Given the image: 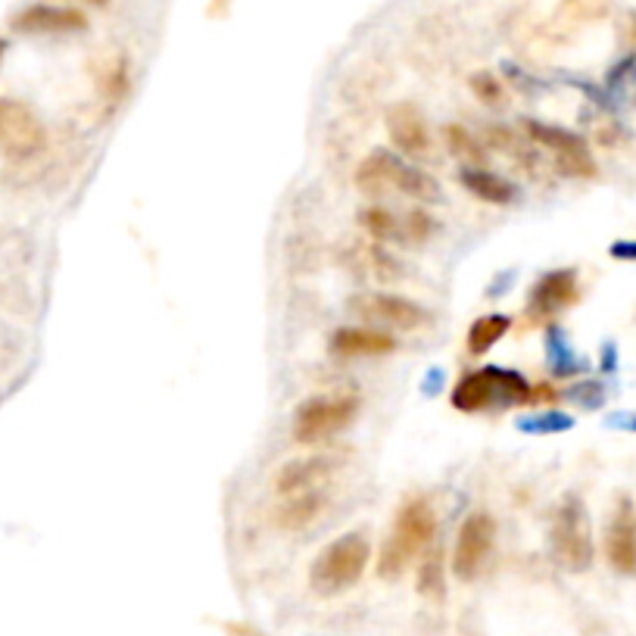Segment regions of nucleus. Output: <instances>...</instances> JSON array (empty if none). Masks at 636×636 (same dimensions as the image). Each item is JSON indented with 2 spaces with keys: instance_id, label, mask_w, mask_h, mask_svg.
I'll return each mask as SVG.
<instances>
[{
  "instance_id": "412c9836",
  "label": "nucleus",
  "mask_w": 636,
  "mask_h": 636,
  "mask_svg": "<svg viewBox=\"0 0 636 636\" xmlns=\"http://www.w3.org/2000/svg\"><path fill=\"white\" fill-rule=\"evenodd\" d=\"M359 226L362 231L374 238V241H403V226H400V219L388 212V209H381V206H371V209H362L359 212Z\"/></svg>"
},
{
  "instance_id": "cd10ccee",
  "label": "nucleus",
  "mask_w": 636,
  "mask_h": 636,
  "mask_svg": "<svg viewBox=\"0 0 636 636\" xmlns=\"http://www.w3.org/2000/svg\"><path fill=\"white\" fill-rule=\"evenodd\" d=\"M577 20H602L612 10V0H565Z\"/></svg>"
},
{
  "instance_id": "4be33fe9",
  "label": "nucleus",
  "mask_w": 636,
  "mask_h": 636,
  "mask_svg": "<svg viewBox=\"0 0 636 636\" xmlns=\"http://www.w3.org/2000/svg\"><path fill=\"white\" fill-rule=\"evenodd\" d=\"M418 593L425 595V599H443V593H447L443 562H440L437 553H431L418 565Z\"/></svg>"
},
{
  "instance_id": "aec40b11",
  "label": "nucleus",
  "mask_w": 636,
  "mask_h": 636,
  "mask_svg": "<svg viewBox=\"0 0 636 636\" xmlns=\"http://www.w3.org/2000/svg\"><path fill=\"white\" fill-rule=\"evenodd\" d=\"M447 147H450V153L462 165L484 169V163H487V150H484V144L474 138L469 128H462V125H450V128H447Z\"/></svg>"
},
{
  "instance_id": "c85d7f7f",
  "label": "nucleus",
  "mask_w": 636,
  "mask_h": 636,
  "mask_svg": "<svg viewBox=\"0 0 636 636\" xmlns=\"http://www.w3.org/2000/svg\"><path fill=\"white\" fill-rule=\"evenodd\" d=\"M609 253L615 259H621V263H636V241H617V244H612Z\"/></svg>"
},
{
  "instance_id": "f3484780",
  "label": "nucleus",
  "mask_w": 636,
  "mask_h": 636,
  "mask_svg": "<svg viewBox=\"0 0 636 636\" xmlns=\"http://www.w3.org/2000/svg\"><path fill=\"white\" fill-rule=\"evenodd\" d=\"M328 502V490H312V493H293V496H281V506L275 512V521L285 531H303L309 528L319 512Z\"/></svg>"
},
{
  "instance_id": "b1692460",
  "label": "nucleus",
  "mask_w": 636,
  "mask_h": 636,
  "mask_svg": "<svg viewBox=\"0 0 636 636\" xmlns=\"http://www.w3.org/2000/svg\"><path fill=\"white\" fill-rule=\"evenodd\" d=\"M575 425V418L562 415V412H546V415H536L534 421H521V431L531 433H555V431H568Z\"/></svg>"
},
{
  "instance_id": "f8f14e48",
  "label": "nucleus",
  "mask_w": 636,
  "mask_h": 636,
  "mask_svg": "<svg viewBox=\"0 0 636 636\" xmlns=\"http://www.w3.org/2000/svg\"><path fill=\"white\" fill-rule=\"evenodd\" d=\"M580 288H577L575 268H555L546 271L531 290V303H528V315L531 319H553L568 307H575Z\"/></svg>"
},
{
  "instance_id": "6ab92c4d",
  "label": "nucleus",
  "mask_w": 636,
  "mask_h": 636,
  "mask_svg": "<svg viewBox=\"0 0 636 636\" xmlns=\"http://www.w3.org/2000/svg\"><path fill=\"white\" fill-rule=\"evenodd\" d=\"M512 328L509 315H481L469 328V352L472 356H484L487 349H493Z\"/></svg>"
},
{
  "instance_id": "473e14b6",
  "label": "nucleus",
  "mask_w": 636,
  "mask_h": 636,
  "mask_svg": "<svg viewBox=\"0 0 636 636\" xmlns=\"http://www.w3.org/2000/svg\"><path fill=\"white\" fill-rule=\"evenodd\" d=\"M3 54H7V42L0 38V60H3Z\"/></svg>"
},
{
  "instance_id": "c756f323",
  "label": "nucleus",
  "mask_w": 636,
  "mask_h": 636,
  "mask_svg": "<svg viewBox=\"0 0 636 636\" xmlns=\"http://www.w3.org/2000/svg\"><path fill=\"white\" fill-rule=\"evenodd\" d=\"M602 369L615 371V347H612V344H609V347H605V352H602Z\"/></svg>"
},
{
  "instance_id": "0eeeda50",
  "label": "nucleus",
  "mask_w": 636,
  "mask_h": 636,
  "mask_svg": "<svg viewBox=\"0 0 636 636\" xmlns=\"http://www.w3.org/2000/svg\"><path fill=\"white\" fill-rule=\"evenodd\" d=\"M496 543V521L487 512H474L462 521L459 536H455V550H452V575L459 580H474L484 571L487 558Z\"/></svg>"
},
{
  "instance_id": "9d476101",
  "label": "nucleus",
  "mask_w": 636,
  "mask_h": 636,
  "mask_svg": "<svg viewBox=\"0 0 636 636\" xmlns=\"http://www.w3.org/2000/svg\"><path fill=\"white\" fill-rule=\"evenodd\" d=\"M44 147V125L20 101L0 97V153L22 160Z\"/></svg>"
},
{
  "instance_id": "f257e3e1",
  "label": "nucleus",
  "mask_w": 636,
  "mask_h": 636,
  "mask_svg": "<svg viewBox=\"0 0 636 636\" xmlns=\"http://www.w3.org/2000/svg\"><path fill=\"white\" fill-rule=\"evenodd\" d=\"M433 531H437V514H433L428 499H409L396 518H393L388 543L381 550V562H378V575L384 580H396L409 571L415 558L428 553Z\"/></svg>"
},
{
  "instance_id": "a211bd4d",
  "label": "nucleus",
  "mask_w": 636,
  "mask_h": 636,
  "mask_svg": "<svg viewBox=\"0 0 636 636\" xmlns=\"http://www.w3.org/2000/svg\"><path fill=\"white\" fill-rule=\"evenodd\" d=\"M459 182L462 187L474 194L477 200H484V204H496V206H506L514 200V185L509 178H502V175H496L490 169H474V165H465L462 172H459Z\"/></svg>"
},
{
  "instance_id": "20e7f679",
  "label": "nucleus",
  "mask_w": 636,
  "mask_h": 636,
  "mask_svg": "<svg viewBox=\"0 0 636 636\" xmlns=\"http://www.w3.org/2000/svg\"><path fill=\"white\" fill-rule=\"evenodd\" d=\"M531 384L524 381V374L499 366H487L472 374H465L455 391H452V406L459 412H490V409H509V406H524L531 403Z\"/></svg>"
},
{
  "instance_id": "423d86ee",
  "label": "nucleus",
  "mask_w": 636,
  "mask_h": 636,
  "mask_svg": "<svg viewBox=\"0 0 636 636\" xmlns=\"http://www.w3.org/2000/svg\"><path fill=\"white\" fill-rule=\"evenodd\" d=\"M553 555L555 562L568 571H587L593 565V528H590V512L580 496H565L562 506L555 509L553 518Z\"/></svg>"
},
{
  "instance_id": "6e6552de",
  "label": "nucleus",
  "mask_w": 636,
  "mask_h": 636,
  "mask_svg": "<svg viewBox=\"0 0 636 636\" xmlns=\"http://www.w3.org/2000/svg\"><path fill=\"white\" fill-rule=\"evenodd\" d=\"M528 135L534 138V144L546 147L553 153L562 175H568V178H593L595 175L593 153H590L587 141L575 131L558 128V125L528 123Z\"/></svg>"
},
{
  "instance_id": "f03ea898",
  "label": "nucleus",
  "mask_w": 636,
  "mask_h": 636,
  "mask_svg": "<svg viewBox=\"0 0 636 636\" xmlns=\"http://www.w3.org/2000/svg\"><path fill=\"white\" fill-rule=\"evenodd\" d=\"M356 187L369 197H384L391 190H400L406 197H415L421 204L440 200V185L418 165L406 163L391 150H374L356 169Z\"/></svg>"
},
{
  "instance_id": "7c9ffc66",
  "label": "nucleus",
  "mask_w": 636,
  "mask_h": 636,
  "mask_svg": "<svg viewBox=\"0 0 636 636\" xmlns=\"http://www.w3.org/2000/svg\"><path fill=\"white\" fill-rule=\"evenodd\" d=\"M627 421H617V425H624V428H631V431H636V415H624Z\"/></svg>"
},
{
  "instance_id": "393cba45",
  "label": "nucleus",
  "mask_w": 636,
  "mask_h": 636,
  "mask_svg": "<svg viewBox=\"0 0 636 636\" xmlns=\"http://www.w3.org/2000/svg\"><path fill=\"white\" fill-rule=\"evenodd\" d=\"M568 400L577 403V406H583V409H599L605 403V388L599 381H580V384H575L568 391Z\"/></svg>"
},
{
  "instance_id": "bb28decb",
  "label": "nucleus",
  "mask_w": 636,
  "mask_h": 636,
  "mask_svg": "<svg viewBox=\"0 0 636 636\" xmlns=\"http://www.w3.org/2000/svg\"><path fill=\"white\" fill-rule=\"evenodd\" d=\"M433 231V222H431V216L428 212H409L406 216V226H403V241H415V244H421L428 234Z\"/></svg>"
},
{
  "instance_id": "5701e85b",
  "label": "nucleus",
  "mask_w": 636,
  "mask_h": 636,
  "mask_svg": "<svg viewBox=\"0 0 636 636\" xmlns=\"http://www.w3.org/2000/svg\"><path fill=\"white\" fill-rule=\"evenodd\" d=\"M550 356H553V371L555 374H575L583 369V359H577L575 352L568 349V344L562 340V331H550Z\"/></svg>"
},
{
  "instance_id": "1a4fd4ad",
  "label": "nucleus",
  "mask_w": 636,
  "mask_h": 636,
  "mask_svg": "<svg viewBox=\"0 0 636 636\" xmlns=\"http://www.w3.org/2000/svg\"><path fill=\"white\" fill-rule=\"evenodd\" d=\"M349 309L374 325H388L393 331H415L428 325V309L412 303L400 293H359L349 300Z\"/></svg>"
},
{
  "instance_id": "2f4dec72",
  "label": "nucleus",
  "mask_w": 636,
  "mask_h": 636,
  "mask_svg": "<svg viewBox=\"0 0 636 636\" xmlns=\"http://www.w3.org/2000/svg\"><path fill=\"white\" fill-rule=\"evenodd\" d=\"M82 3H88V7H106L109 0H82Z\"/></svg>"
},
{
  "instance_id": "a878e982",
  "label": "nucleus",
  "mask_w": 636,
  "mask_h": 636,
  "mask_svg": "<svg viewBox=\"0 0 636 636\" xmlns=\"http://www.w3.org/2000/svg\"><path fill=\"white\" fill-rule=\"evenodd\" d=\"M472 91L477 94V101L484 103H502V84L493 79V72H477L472 76Z\"/></svg>"
},
{
  "instance_id": "9b49d317",
  "label": "nucleus",
  "mask_w": 636,
  "mask_h": 636,
  "mask_svg": "<svg viewBox=\"0 0 636 636\" xmlns=\"http://www.w3.org/2000/svg\"><path fill=\"white\" fill-rule=\"evenodd\" d=\"M13 32L20 35H79L88 28V16L79 7H60V3H32L13 16Z\"/></svg>"
},
{
  "instance_id": "7ed1b4c3",
  "label": "nucleus",
  "mask_w": 636,
  "mask_h": 636,
  "mask_svg": "<svg viewBox=\"0 0 636 636\" xmlns=\"http://www.w3.org/2000/svg\"><path fill=\"white\" fill-rule=\"evenodd\" d=\"M369 536L359 534V531L337 536L315 555L312 568H309V587L319 595L347 593L362 580L366 568H369Z\"/></svg>"
},
{
  "instance_id": "dca6fc26",
  "label": "nucleus",
  "mask_w": 636,
  "mask_h": 636,
  "mask_svg": "<svg viewBox=\"0 0 636 636\" xmlns=\"http://www.w3.org/2000/svg\"><path fill=\"white\" fill-rule=\"evenodd\" d=\"M396 349L391 334L378 328H340L331 337V352L344 359H366V356H388Z\"/></svg>"
},
{
  "instance_id": "ddd939ff",
  "label": "nucleus",
  "mask_w": 636,
  "mask_h": 636,
  "mask_svg": "<svg viewBox=\"0 0 636 636\" xmlns=\"http://www.w3.org/2000/svg\"><path fill=\"white\" fill-rule=\"evenodd\" d=\"M605 558L617 575H636V509L624 496L605 531Z\"/></svg>"
},
{
  "instance_id": "2eb2a0df",
  "label": "nucleus",
  "mask_w": 636,
  "mask_h": 636,
  "mask_svg": "<svg viewBox=\"0 0 636 636\" xmlns=\"http://www.w3.org/2000/svg\"><path fill=\"white\" fill-rule=\"evenodd\" d=\"M388 135H391L396 150H403L406 157H425L431 150V135H428L425 116L412 103H396L388 109Z\"/></svg>"
},
{
  "instance_id": "4468645a",
  "label": "nucleus",
  "mask_w": 636,
  "mask_h": 636,
  "mask_svg": "<svg viewBox=\"0 0 636 636\" xmlns=\"http://www.w3.org/2000/svg\"><path fill=\"white\" fill-rule=\"evenodd\" d=\"M337 472V459L334 455H309V459H297L288 462L278 477H275V490L278 496H293V493H312L328 490V481Z\"/></svg>"
},
{
  "instance_id": "39448f33",
  "label": "nucleus",
  "mask_w": 636,
  "mask_h": 636,
  "mask_svg": "<svg viewBox=\"0 0 636 636\" xmlns=\"http://www.w3.org/2000/svg\"><path fill=\"white\" fill-rule=\"evenodd\" d=\"M362 409L359 396L352 393H337V396H315L307 400L297 415L290 433L300 447H322L334 440L340 431H347L349 425L356 421V415Z\"/></svg>"
}]
</instances>
